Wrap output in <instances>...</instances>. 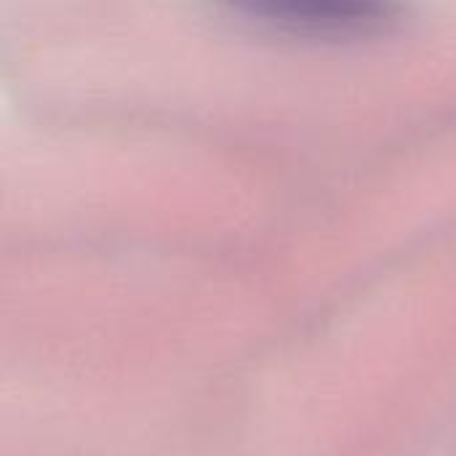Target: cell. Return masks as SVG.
<instances>
[{"label": "cell", "mask_w": 456, "mask_h": 456, "mask_svg": "<svg viewBox=\"0 0 456 456\" xmlns=\"http://www.w3.org/2000/svg\"><path fill=\"white\" fill-rule=\"evenodd\" d=\"M275 29L310 37H366L401 16L398 0H224Z\"/></svg>", "instance_id": "1"}]
</instances>
